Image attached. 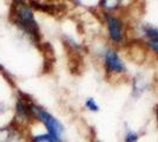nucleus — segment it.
<instances>
[{
    "label": "nucleus",
    "mask_w": 158,
    "mask_h": 142,
    "mask_svg": "<svg viewBox=\"0 0 158 142\" xmlns=\"http://www.w3.org/2000/svg\"><path fill=\"white\" fill-rule=\"evenodd\" d=\"M12 19L33 41H39V26L30 6L24 2H15L12 7Z\"/></svg>",
    "instance_id": "1"
},
{
    "label": "nucleus",
    "mask_w": 158,
    "mask_h": 142,
    "mask_svg": "<svg viewBox=\"0 0 158 142\" xmlns=\"http://www.w3.org/2000/svg\"><path fill=\"white\" fill-rule=\"evenodd\" d=\"M31 110L34 117H37L40 122H43V124L47 129V134L51 135L58 142L63 141V136H64V126L60 123L58 118H56L52 114H50L45 109L40 108L37 104L31 105Z\"/></svg>",
    "instance_id": "2"
},
{
    "label": "nucleus",
    "mask_w": 158,
    "mask_h": 142,
    "mask_svg": "<svg viewBox=\"0 0 158 142\" xmlns=\"http://www.w3.org/2000/svg\"><path fill=\"white\" fill-rule=\"evenodd\" d=\"M104 18L110 39L116 44H120L124 39V25L122 19L109 12L104 13Z\"/></svg>",
    "instance_id": "3"
},
{
    "label": "nucleus",
    "mask_w": 158,
    "mask_h": 142,
    "mask_svg": "<svg viewBox=\"0 0 158 142\" xmlns=\"http://www.w3.org/2000/svg\"><path fill=\"white\" fill-rule=\"evenodd\" d=\"M104 65L109 75H122L126 72V68L118 52L113 49H107L104 52Z\"/></svg>",
    "instance_id": "4"
},
{
    "label": "nucleus",
    "mask_w": 158,
    "mask_h": 142,
    "mask_svg": "<svg viewBox=\"0 0 158 142\" xmlns=\"http://www.w3.org/2000/svg\"><path fill=\"white\" fill-rule=\"evenodd\" d=\"M143 33L146 37V44L155 54H158V28L150 25L143 26Z\"/></svg>",
    "instance_id": "5"
},
{
    "label": "nucleus",
    "mask_w": 158,
    "mask_h": 142,
    "mask_svg": "<svg viewBox=\"0 0 158 142\" xmlns=\"http://www.w3.org/2000/svg\"><path fill=\"white\" fill-rule=\"evenodd\" d=\"M32 142H58L54 140L52 136L48 134H39V135H34L32 137Z\"/></svg>",
    "instance_id": "6"
},
{
    "label": "nucleus",
    "mask_w": 158,
    "mask_h": 142,
    "mask_svg": "<svg viewBox=\"0 0 158 142\" xmlns=\"http://www.w3.org/2000/svg\"><path fill=\"white\" fill-rule=\"evenodd\" d=\"M85 107L86 109H89L90 111H98L99 110V105H98V103L94 101L93 98H87L85 101Z\"/></svg>",
    "instance_id": "7"
},
{
    "label": "nucleus",
    "mask_w": 158,
    "mask_h": 142,
    "mask_svg": "<svg viewBox=\"0 0 158 142\" xmlns=\"http://www.w3.org/2000/svg\"><path fill=\"white\" fill-rule=\"evenodd\" d=\"M139 139V135L136 131L129 130L125 134V142H137Z\"/></svg>",
    "instance_id": "8"
},
{
    "label": "nucleus",
    "mask_w": 158,
    "mask_h": 142,
    "mask_svg": "<svg viewBox=\"0 0 158 142\" xmlns=\"http://www.w3.org/2000/svg\"><path fill=\"white\" fill-rule=\"evenodd\" d=\"M0 69H2V65H1V64H0Z\"/></svg>",
    "instance_id": "9"
},
{
    "label": "nucleus",
    "mask_w": 158,
    "mask_h": 142,
    "mask_svg": "<svg viewBox=\"0 0 158 142\" xmlns=\"http://www.w3.org/2000/svg\"><path fill=\"white\" fill-rule=\"evenodd\" d=\"M96 142H99V141H96Z\"/></svg>",
    "instance_id": "10"
}]
</instances>
